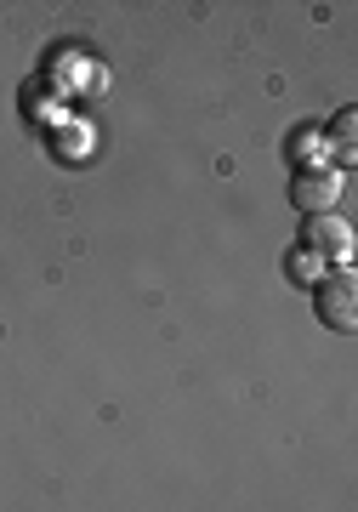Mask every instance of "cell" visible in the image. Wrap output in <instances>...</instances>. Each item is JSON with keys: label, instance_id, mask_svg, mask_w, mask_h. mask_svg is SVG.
Masks as SVG:
<instances>
[{"label": "cell", "instance_id": "cell-3", "mask_svg": "<svg viewBox=\"0 0 358 512\" xmlns=\"http://www.w3.org/2000/svg\"><path fill=\"white\" fill-rule=\"evenodd\" d=\"M290 200L302 205L307 217H330V205L341 200V171H324V165H313V171H296Z\"/></svg>", "mask_w": 358, "mask_h": 512}, {"label": "cell", "instance_id": "cell-2", "mask_svg": "<svg viewBox=\"0 0 358 512\" xmlns=\"http://www.w3.org/2000/svg\"><path fill=\"white\" fill-rule=\"evenodd\" d=\"M302 251L319 256V262H341V268H347V256H353V228L341 217H307Z\"/></svg>", "mask_w": 358, "mask_h": 512}, {"label": "cell", "instance_id": "cell-1", "mask_svg": "<svg viewBox=\"0 0 358 512\" xmlns=\"http://www.w3.org/2000/svg\"><path fill=\"white\" fill-rule=\"evenodd\" d=\"M313 308H319V319L330 330H353V319H358V285H353V274L347 268H336V274H324L319 279V296H313Z\"/></svg>", "mask_w": 358, "mask_h": 512}, {"label": "cell", "instance_id": "cell-4", "mask_svg": "<svg viewBox=\"0 0 358 512\" xmlns=\"http://www.w3.org/2000/svg\"><path fill=\"white\" fill-rule=\"evenodd\" d=\"M336 148L341 160H353V114H336Z\"/></svg>", "mask_w": 358, "mask_h": 512}]
</instances>
